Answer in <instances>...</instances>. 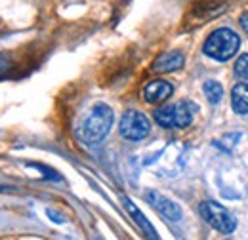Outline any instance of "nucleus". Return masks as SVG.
<instances>
[{"mask_svg":"<svg viewBox=\"0 0 248 240\" xmlns=\"http://www.w3.org/2000/svg\"><path fill=\"white\" fill-rule=\"evenodd\" d=\"M115 122V113L109 105L105 103H95L92 109L88 111V115L84 117V120L80 122L78 128V137L84 145H97L101 143Z\"/></svg>","mask_w":248,"mask_h":240,"instance_id":"1","label":"nucleus"},{"mask_svg":"<svg viewBox=\"0 0 248 240\" xmlns=\"http://www.w3.org/2000/svg\"><path fill=\"white\" fill-rule=\"evenodd\" d=\"M241 48V36L235 30L221 27L210 32V36L204 40L202 52L216 61H229Z\"/></svg>","mask_w":248,"mask_h":240,"instance_id":"2","label":"nucleus"},{"mask_svg":"<svg viewBox=\"0 0 248 240\" xmlns=\"http://www.w3.org/2000/svg\"><path fill=\"white\" fill-rule=\"evenodd\" d=\"M197 111H199L197 103H193V101H178V103H170V105L158 107L153 117H155L156 124L166 128V130H182V128H187L193 122Z\"/></svg>","mask_w":248,"mask_h":240,"instance_id":"3","label":"nucleus"},{"mask_svg":"<svg viewBox=\"0 0 248 240\" xmlns=\"http://www.w3.org/2000/svg\"><path fill=\"white\" fill-rule=\"evenodd\" d=\"M199 211H201L202 219H204L210 227H214L216 231L223 233V235H231V233L235 231V227H237L235 217L225 210L223 206H219L217 202H214V200H206V202H202L201 208H199Z\"/></svg>","mask_w":248,"mask_h":240,"instance_id":"4","label":"nucleus"},{"mask_svg":"<svg viewBox=\"0 0 248 240\" xmlns=\"http://www.w3.org/2000/svg\"><path fill=\"white\" fill-rule=\"evenodd\" d=\"M119 132L128 141H141L151 134V122L140 111H126L119 124Z\"/></svg>","mask_w":248,"mask_h":240,"instance_id":"5","label":"nucleus"},{"mask_svg":"<svg viewBox=\"0 0 248 240\" xmlns=\"http://www.w3.org/2000/svg\"><path fill=\"white\" fill-rule=\"evenodd\" d=\"M145 200H147L164 219H168V221H180V219H182V208H180L174 200H170L168 196H164V195H160V193H156V191H149V193L145 195Z\"/></svg>","mask_w":248,"mask_h":240,"instance_id":"6","label":"nucleus"},{"mask_svg":"<svg viewBox=\"0 0 248 240\" xmlns=\"http://www.w3.org/2000/svg\"><path fill=\"white\" fill-rule=\"evenodd\" d=\"M186 63V58L182 52L172 50V52H164L153 61V71L155 73H174L178 69H182Z\"/></svg>","mask_w":248,"mask_h":240,"instance_id":"7","label":"nucleus"},{"mask_svg":"<svg viewBox=\"0 0 248 240\" xmlns=\"http://www.w3.org/2000/svg\"><path fill=\"white\" fill-rule=\"evenodd\" d=\"M174 93V86L166 80H151L145 90H143V97L147 103H160L164 99H168Z\"/></svg>","mask_w":248,"mask_h":240,"instance_id":"8","label":"nucleus"},{"mask_svg":"<svg viewBox=\"0 0 248 240\" xmlns=\"http://www.w3.org/2000/svg\"><path fill=\"white\" fill-rule=\"evenodd\" d=\"M123 204H124V208H126V211L130 213V217L140 225V229L145 233V237H149V239H158V235H156V231H155V227L149 223V219L141 213V210L128 198V196H123Z\"/></svg>","mask_w":248,"mask_h":240,"instance_id":"9","label":"nucleus"},{"mask_svg":"<svg viewBox=\"0 0 248 240\" xmlns=\"http://www.w3.org/2000/svg\"><path fill=\"white\" fill-rule=\"evenodd\" d=\"M231 107L237 115H248V84L239 82L231 90Z\"/></svg>","mask_w":248,"mask_h":240,"instance_id":"10","label":"nucleus"},{"mask_svg":"<svg viewBox=\"0 0 248 240\" xmlns=\"http://www.w3.org/2000/svg\"><path fill=\"white\" fill-rule=\"evenodd\" d=\"M225 10H227V0H210L208 6L199 4V6L195 8V14H197L201 19H208V17H214V15L225 12Z\"/></svg>","mask_w":248,"mask_h":240,"instance_id":"11","label":"nucleus"},{"mask_svg":"<svg viewBox=\"0 0 248 240\" xmlns=\"http://www.w3.org/2000/svg\"><path fill=\"white\" fill-rule=\"evenodd\" d=\"M202 91H204L206 99L210 101V105H217L221 101V97H223V88L216 80H206L204 86H202Z\"/></svg>","mask_w":248,"mask_h":240,"instance_id":"12","label":"nucleus"},{"mask_svg":"<svg viewBox=\"0 0 248 240\" xmlns=\"http://www.w3.org/2000/svg\"><path fill=\"white\" fill-rule=\"evenodd\" d=\"M237 141H241V134H227V135H223L221 139H216L214 145L221 150H231L237 145Z\"/></svg>","mask_w":248,"mask_h":240,"instance_id":"13","label":"nucleus"},{"mask_svg":"<svg viewBox=\"0 0 248 240\" xmlns=\"http://www.w3.org/2000/svg\"><path fill=\"white\" fill-rule=\"evenodd\" d=\"M235 75L239 78H248V54H243L235 61Z\"/></svg>","mask_w":248,"mask_h":240,"instance_id":"14","label":"nucleus"},{"mask_svg":"<svg viewBox=\"0 0 248 240\" xmlns=\"http://www.w3.org/2000/svg\"><path fill=\"white\" fill-rule=\"evenodd\" d=\"M31 168H36V170H40V172H44V178H48V180H54V181H62V176L56 172V170H52V168H46V166H42V164H29Z\"/></svg>","mask_w":248,"mask_h":240,"instance_id":"15","label":"nucleus"},{"mask_svg":"<svg viewBox=\"0 0 248 240\" xmlns=\"http://www.w3.org/2000/svg\"><path fill=\"white\" fill-rule=\"evenodd\" d=\"M239 25L243 27V30H245V32H248V12L241 14V17H239Z\"/></svg>","mask_w":248,"mask_h":240,"instance_id":"16","label":"nucleus"}]
</instances>
